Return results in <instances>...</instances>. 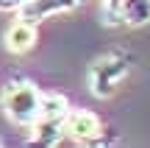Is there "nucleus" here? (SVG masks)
Segmentation results:
<instances>
[{
  "mask_svg": "<svg viewBox=\"0 0 150 148\" xmlns=\"http://www.w3.org/2000/svg\"><path fill=\"white\" fill-rule=\"evenodd\" d=\"M36 36H39V34H36V25H33V22H28V20H20V17H17V20L11 22L8 28H6L3 45H6V50H8V53L22 56V53H28V50H33Z\"/></svg>",
  "mask_w": 150,
  "mask_h": 148,
  "instance_id": "nucleus-5",
  "label": "nucleus"
},
{
  "mask_svg": "<svg viewBox=\"0 0 150 148\" xmlns=\"http://www.w3.org/2000/svg\"><path fill=\"white\" fill-rule=\"evenodd\" d=\"M103 134V123L89 109H70L64 115V137L83 145H95V140Z\"/></svg>",
  "mask_w": 150,
  "mask_h": 148,
  "instance_id": "nucleus-3",
  "label": "nucleus"
},
{
  "mask_svg": "<svg viewBox=\"0 0 150 148\" xmlns=\"http://www.w3.org/2000/svg\"><path fill=\"white\" fill-rule=\"evenodd\" d=\"M70 101L61 92H42V104H39V117H64L70 112Z\"/></svg>",
  "mask_w": 150,
  "mask_h": 148,
  "instance_id": "nucleus-8",
  "label": "nucleus"
},
{
  "mask_svg": "<svg viewBox=\"0 0 150 148\" xmlns=\"http://www.w3.org/2000/svg\"><path fill=\"white\" fill-rule=\"evenodd\" d=\"M100 6H122V0H100Z\"/></svg>",
  "mask_w": 150,
  "mask_h": 148,
  "instance_id": "nucleus-10",
  "label": "nucleus"
},
{
  "mask_svg": "<svg viewBox=\"0 0 150 148\" xmlns=\"http://www.w3.org/2000/svg\"><path fill=\"white\" fill-rule=\"evenodd\" d=\"M28 140L33 145L42 148H53L64 140V117H36V120L28 126Z\"/></svg>",
  "mask_w": 150,
  "mask_h": 148,
  "instance_id": "nucleus-6",
  "label": "nucleus"
},
{
  "mask_svg": "<svg viewBox=\"0 0 150 148\" xmlns=\"http://www.w3.org/2000/svg\"><path fill=\"white\" fill-rule=\"evenodd\" d=\"M0 148H3V137H0Z\"/></svg>",
  "mask_w": 150,
  "mask_h": 148,
  "instance_id": "nucleus-11",
  "label": "nucleus"
},
{
  "mask_svg": "<svg viewBox=\"0 0 150 148\" xmlns=\"http://www.w3.org/2000/svg\"><path fill=\"white\" fill-rule=\"evenodd\" d=\"M131 70V56L122 50L106 53L100 59H95V64L89 67V89L95 98H111L117 92V87L122 84V78Z\"/></svg>",
  "mask_w": 150,
  "mask_h": 148,
  "instance_id": "nucleus-2",
  "label": "nucleus"
},
{
  "mask_svg": "<svg viewBox=\"0 0 150 148\" xmlns=\"http://www.w3.org/2000/svg\"><path fill=\"white\" fill-rule=\"evenodd\" d=\"M122 17L125 25L139 28L150 22V0H122Z\"/></svg>",
  "mask_w": 150,
  "mask_h": 148,
  "instance_id": "nucleus-7",
  "label": "nucleus"
},
{
  "mask_svg": "<svg viewBox=\"0 0 150 148\" xmlns=\"http://www.w3.org/2000/svg\"><path fill=\"white\" fill-rule=\"evenodd\" d=\"M39 104H42V89L33 81H11L0 92V106L3 115L14 126H31L39 117Z\"/></svg>",
  "mask_w": 150,
  "mask_h": 148,
  "instance_id": "nucleus-1",
  "label": "nucleus"
},
{
  "mask_svg": "<svg viewBox=\"0 0 150 148\" xmlns=\"http://www.w3.org/2000/svg\"><path fill=\"white\" fill-rule=\"evenodd\" d=\"M81 3H83V0H25V3L17 9V17L39 25V22L50 20V17H56V14H67V11L78 9Z\"/></svg>",
  "mask_w": 150,
  "mask_h": 148,
  "instance_id": "nucleus-4",
  "label": "nucleus"
},
{
  "mask_svg": "<svg viewBox=\"0 0 150 148\" xmlns=\"http://www.w3.org/2000/svg\"><path fill=\"white\" fill-rule=\"evenodd\" d=\"M25 0H0V11H17Z\"/></svg>",
  "mask_w": 150,
  "mask_h": 148,
  "instance_id": "nucleus-9",
  "label": "nucleus"
}]
</instances>
